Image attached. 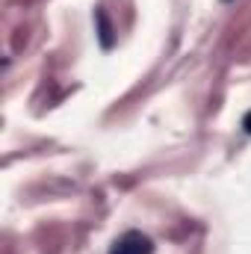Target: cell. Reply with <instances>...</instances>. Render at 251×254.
<instances>
[{
  "instance_id": "cell-1",
  "label": "cell",
  "mask_w": 251,
  "mask_h": 254,
  "mask_svg": "<svg viewBox=\"0 0 251 254\" xmlns=\"http://www.w3.org/2000/svg\"><path fill=\"white\" fill-rule=\"evenodd\" d=\"M110 254H154V243L142 231H127L125 237L116 240Z\"/></svg>"
},
{
  "instance_id": "cell-2",
  "label": "cell",
  "mask_w": 251,
  "mask_h": 254,
  "mask_svg": "<svg viewBox=\"0 0 251 254\" xmlns=\"http://www.w3.org/2000/svg\"><path fill=\"white\" fill-rule=\"evenodd\" d=\"M243 127H246V133H251V110L246 113V119H243Z\"/></svg>"
}]
</instances>
